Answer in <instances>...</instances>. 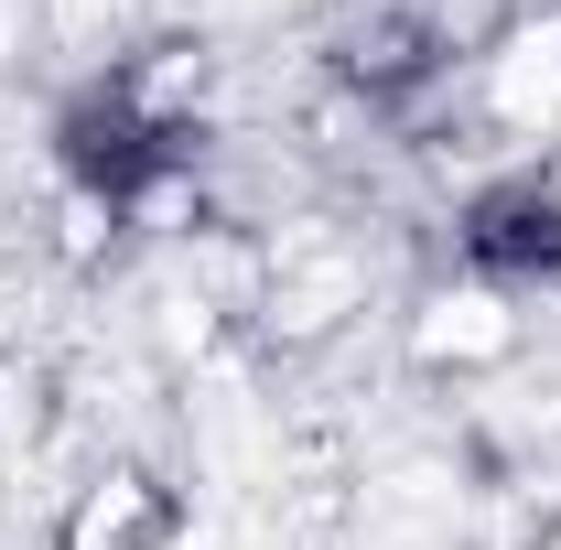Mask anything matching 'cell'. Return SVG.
Segmentation results:
<instances>
[{
    "label": "cell",
    "mask_w": 561,
    "mask_h": 550,
    "mask_svg": "<svg viewBox=\"0 0 561 550\" xmlns=\"http://www.w3.org/2000/svg\"><path fill=\"white\" fill-rule=\"evenodd\" d=\"M465 249L486 260V271H561V195H540V184H507V195H486L476 206V227H465Z\"/></svg>",
    "instance_id": "cell-1"
}]
</instances>
